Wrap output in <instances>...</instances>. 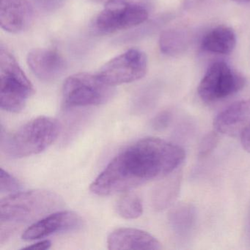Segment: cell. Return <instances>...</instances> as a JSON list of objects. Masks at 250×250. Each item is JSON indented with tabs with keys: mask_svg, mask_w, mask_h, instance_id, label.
Returning <instances> with one entry per match:
<instances>
[{
	"mask_svg": "<svg viewBox=\"0 0 250 250\" xmlns=\"http://www.w3.org/2000/svg\"><path fill=\"white\" fill-rule=\"evenodd\" d=\"M180 146L159 138L143 139L120 152L90 185L99 196L125 192L170 175L185 159Z\"/></svg>",
	"mask_w": 250,
	"mask_h": 250,
	"instance_id": "1",
	"label": "cell"
},
{
	"mask_svg": "<svg viewBox=\"0 0 250 250\" xmlns=\"http://www.w3.org/2000/svg\"><path fill=\"white\" fill-rule=\"evenodd\" d=\"M61 127L55 118L41 116L20 127L12 134H1V149L7 156L23 158L39 154L59 136Z\"/></svg>",
	"mask_w": 250,
	"mask_h": 250,
	"instance_id": "2",
	"label": "cell"
},
{
	"mask_svg": "<svg viewBox=\"0 0 250 250\" xmlns=\"http://www.w3.org/2000/svg\"><path fill=\"white\" fill-rule=\"evenodd\" d=\"M63 200L56 193L43 189L10 194L0 202L2 223H27L58 211Z\"/></svg>",
	"mask_w": 250,
	"mask_h": 250,
	"instance_id": "3",
	"label": "cell"
},
{
	"mask_svg": "<svg viewBox=\"0 0 250 250\" xmlns=\"http://www.w3.org/2000/svg\"><path fill=\"white\" fill-rule=\"evenodd\" d=\"M0 106L10 112H20L35 93V89L14 55L0 47Z\"/></svg>",
	"mask_w": 250,
	"mask_h": 250,
	"instance_id": "4",
	"label": "cell"
},
{
	"mask_svg": "<svg viewBox=\"0 0 250 250\" xmlns=\"http://www.w3.org/2000/svg\"><path fill=\"white\" fill-rule=\"evenodd\" d=\"M115 87L104 83L97 74L79 73L70 76L62 87V98L66 107L98 106L110 101Z\"/></svg>",
	"mask_w": 250,
	"mask_h": 250,
	"instance_id": "5",
	"label": "cell"
},
{
	"mask_svg": "<svg viewBox=\"0 0 250 250\" xmlns=\"http://www.w3.org/2000/svg\"><path fill=\"white\" fill-rule=\"evenodd\" d=\"M148 16L146 7L133 0H108L95 25L101 33L109 34L140 25Z\"/></svg>",
	"mask_w": 250,
	"mask_h": 250,
	"instance_id": "6",
	"label": "cell"
},
{
	"mask_svg": "<svg viewBox=\"0 0 250 250\" xmlns=\"http://www.w3.org/2000/svg\"><path fill=\"white\" fill-rule=\"evenodd\" d=\"M245 83L244 77L228 64L216 62L206 71L197 93L203 102L211 103L235 94L242 90Z\"/></svg>",
	"mask_w": 250,
	"mask_h": 250,
	"instance_id": "7",
	"label": "cell"
},
{
	"mask_svg": "<svg viewBox=\"0 0 250 250\" xmlns=\"http://www.w3.org/2000/svg\"><path fill=\"white\" fill-rule=\"evenodd\" d=\"M147 70L146 54L139 49H131L104 64L97 75L104 83L115 87L141 80Z\"/></svg>",
	"mask_w": 250,
	"mask_h": 250,
	"instance_id": "8",
	"label": "cell"
},
{
	"mask_svg": "<svg viewBox=\"0 0 250 250\" xmlns=\"http://www.w3.org/2000/svg\"><path fill=\"white\" fill-rule=\"evenodd\" d=\"M80 215L70 210H61L50 213L29 227L22 235V239L33 241L58 232L77 230L83 227Z\"/></svg>",
	"mask_w": 250,
	"mask_h": 250,
	"instance_id": "9",
	"label": "cell"
},
{
	"mask_svg": "<svg viewBox=\"0 0 250 250\" xmlns=\"http://www.w3.org/2000/svg\"><path fill=\"white\" fill-rule=\"evenodd\" d=\"M27 62L34 75L44 82L60 78L67 69L65 59L54 49H33L27 55Z\"/></svg>",
	"mask_w": 250,
	"mask_h": 250,
	"instance_id": "10",
	"label": "cell"
},
{
	"mask_svg": "<svg viewBox=\"0 0 250 250\" xmlns=\"http://www.w3.org/2000/svg\"><path fill=\"white\" fill-rule=\"evenodd\" d=\"M33 10L28 0H0V25L2 30L19 33L33 22Z\"/></svg>",
	"mask_w": 250,
	"mask_h": 250,
	"instance_id": "11",
	"label": "cell"
},
{
	"mask_svg": "<svg viewBox=\"0 0 250 250\" xmlns=\"http://www.w3.org/2000/svg\"><path fill=\"white\" fill-rule=\"evenodd\" d=\"M250 125V99L232 104L218 114L213 121L217 132L230 137L241 135Z\"/></svg>",
	"mask_w": 250,
	"mask_h": 250,
	"instance_id": "12",
	"label": "cell"
},
{
	"mask_svg": "<svg viewBox=\"0 0 250 250\" xmlns=\"http://www.w3.org/2000/svg\"><path fill=\"white\" fill-rule=\"evenodd\" d=\"M108 249L110 250H157L162 248L161 243L146 231L134 228H119L109 234Z\"/></svg>",
	"mask_w": 250,
	"mask_h": 250,
	"instance_id": "13",
	"label": "cell"
},
{
	"mask_svg": "<svg viewBox=\"0 0 250 250\" xmlns=\"http://www.w3.org/2000/svg\"><path fill=\"white\" fill-rule=\"evenodd\" d=\"M236 36L233 30L226 26H219L203 38L201 48L203 51L218 55H229L235 49Z\"/></svg>",
	"mask_w": 250,
	"mask_h": 250,
	"instance_id": "14",
	"label": "cell"
},
{
	"mask_svg": "<svg viewBox=\"0 0 250 250\" xmlns=\"http://www.w3.org/2000/svg\"><path fill=\"white\" fill-rule=\"evenodd\" d=\"M169 221L175 233L181 238H186L192 232L195 225V209L191 205H178L169 213Z\"/></svg>",
	"mask_w": 250,
	"mask_h": 250,
	"instance_id": "15",
	"label": "cell"
},
{
	"mask_svg": "<svg viewBox=\"0 0 250 250\" xmlns=\"http://www.w3.org/2000/svg\"><path fill=\"white\" fill-rule=\"evenodd\" d=\"M170 175L153 190L152 204L156 210H164L169 207L178 195L181 178L178 175Z\"/></svg>",
	"mask_w": 250,
	"mask_h": 250,
	"instance_id": "16",
	"label": "cell"
},
{
	"mask_svg": "<svg viewBox=\"0 0 250 250\" xmlns=\"http://www.w3.org/2000/svg\"><path fill=\"white\" fill-rule=\"evenodd\" d=\"M115 210L124 219H137L143 214V203L137 194H126L117 201Z\"/></svg>",
	"mask_w": 250,
	"mask_h": 250,
	"instance_id": "17",
	"label": "cell"
},
{
	"mask_svg": "<svg viewBox=\"0 0 250 250\" xmlns=\"http://www.w3.org/2000/svg\"><path fill=\"white\" fill-rule=\"evenodd\" d=\"M161 51L165 55H173L181 53L184 47L182 34L178 30H168L163 32L159 39Z\"/></svg>",
	"mask_w": 250,
	"mask_h": 250,
	"instance_id": "18",
	"label": "cell"
},
{
	"mask_svg": "<svg viewBox=\"0 0 250 250\" xmlns=\"http://www.w3.org/2000/svg\"><path fill=\"white\" fill-rule=\"evenodd\" d=\"M21 185L20 181L12 175L1 169L0 173V192L2 194H12L21 189Z\"/></svg>",
	"mask_w": 250,
	"mask_h": 250,
	"instance_id": "19",
	"label": "cell"
},
{
	"mask_svg": "<svg viewBox=\"0 0 250 250\" xmlns=\"http://www.w3.org/2000/svg\"><path fill=\"white\" fill-rule=\"evenodd\" d=\"M171 118H172V115L168 111L160 112L152 121V127L157 131L165 129L169 125Z\"/></svg>",
	"mask_w": 250,
	"mask_h": 250,
	"instance_id": "20",
	"label": "cell"
},
{
	"mask_svg": "<svg viewBox=\"0 0 250 250\" xmlns=\"http://www.w3.org/2000/svg\"><path fill=\"white\" fill-rule=\"evenodd\" d=\"M217 143V137L215 134H210L204 138L200 147V153L202 156H206L209 152L212 151L214 146Z\"/></svg>",
	"mask_w": 250,
	"mask_h": 250,
	"instance_id": "21",
	"label": "cell"
},
{
	"mask_svg": "<svg viewBox=\"0 0 250 250\" xmlns=\"http://www.w3.org/2000/svg\"><path fill=\"white\" fill-rule=\"evenodd\" d=\"M51 246H52V242L49 240H43V241H39L36 244L28 246V247H24V249L33 250H49Z\"/></svg>",
	"mask_w": 250,
	"mask_h": 250,
	"instance_id": "22",
	"label": "cell"
},
{
	"mask_svg": "<svg viewBox=\"0 0 250 250\" xmlns=\"http://www.w3.org/2000/svg\"><path fill=\"white\" fill-rule=\"evenodd\" d=\"M241 141L244 150L250 153V125L241 134Z\"/></svg>",
	"mask_w": 250,
	"mask_h": 250,
	"instance_id": "23",
	"label": "cell"
},
{
	"mask_svg": "<svg viewBox=\"0 0 250 250\" xmlns=\"http://www.w3.org/2000/svg\"><path fill=\"white\" fill-rule=\"evenodd\" d=\"M233 2H238V3H244V2H250V0H232Z\"/></svg>",
	"mask_w": 250,
	"mask_h": 250,
	"instance_id": "24",
	"label": "cell"
}]
</instances>
